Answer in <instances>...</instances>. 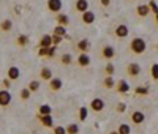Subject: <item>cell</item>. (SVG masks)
<instances>
[{"label": "cell", "instance_id": "1", "mask_svg": "<svg viewBox=\"0 0 158 134\" xmlns=\"http://www.w3.org/2000/svg\"><path fill=\"white\" fill-rule=\"evenodd\" d=\"M147 49V43H146V39L144 38H133L131 39V43H130V51L136 54V55H141V54H144Z\"/></svg>", "mask_w": 158, "mask_h": 134}, {"label": "cell", "instance_id": "2", "mask_svg": "<svg viewBox=\"0 0 158 134\" xmlns=\"http://www.w3.org/2000/svg\"><path fill=\"white\" fill-rule=\"evenodd\" d=\"M127 74L131 76V77H138L141 74V65L136 63V62H131L127 65Z\"/></svg>", "mask_w": 158, "mask_h": 134}, {"label": "cell", "instance_id": "3", "mask_svg": "<svg viewBox=\"0 0 158 134\" xmlns=\"http://www.w3.org/2000/svg\"><path fill=\"white\" fill-rule=\"evenodd\" d=\"M63 3H62V0H48V10L52 11V13H60Z\"/></svg>", "mask_w": 158, "mask_h": 134}, {"label": "cell", "instance_id": "4", "mask_svg": "<svg viewBox=\"0 0 158 134\" xmlns=\"http://www.w3.org/2000/svg\"><path fill=\"white\" fill-rule=\"evenodd\" d=\"M114 33H115L117 38H127L128 33H130V29H128V25H125V24H118L115 27V32Z\"/></svg>", "mask_w": 158, "mask_h": 134}, {"label": "cell", "instance_id": "5", "mask_svg": "<svg viewBox=\"0 0 158 134\" xmlns=\"http://www.w3.org/2000/svg\"><path fill=\"white\" fill-rule=\"evenodd\" d=\"M101 55H103V59H106V60H112L114 57H115V49L112 47V46H103V49H101Z\"/></svg>", "mask_w": 158, "mask_h": 134}, {"label": "cell", "instance_id": "6", "mask_svg": "<svg viewBox=\"0 0 158 134\" xmlns=\"http://www.w3.org/2000/svg\"><path fill=\"white\" fill-rule=\"evenodd\" d=\"M10 103H11V93L8 91V88L0 90V106H2V107H6Z\"/></svg>", "mask_w": 158, "mask_h": 134}, {"label": "cell", "instance_id": "7", "mask_svg": "<svg viewBox=\"0 0 158 134\" xmlns=\"http://www.w3.org/2000/svg\"><path fill=\"white\" fill-rule=\"evenodd\" d=\"M90 109L94 112H101L104 109V101L101 98H94L90 101Z\"/></svg>", "mask_w": 158, "mask_h": 134}, {"label": "cell", "instance_id": "8", "mask_svg": "<svg viewBox=\"0 0 158 134\" xmlns=\"http://www.w3.org/2000/svg\"><path fill=\"white\" fill-rule=\"evenodd\" d=\"M90 62H92V59H90V55H89L87 52H81V54H79V57H77V65L81 66V68H85V66H89Z\"/></svg>", "mask_w": 158, "mask_h": 134}, {"label": "cell", "instance_id": "9", "mask_svg": "<svg viewBox=\"0 0 158 134\" xmlns=\"http://www.w3.org/2000/svg\"><path fill=\"white\" fill-rule=\"evenodd\" d=\"M131 122H133L135 125H142L144 122H146V115H144V112H141V111H135L133 114H131Z\"/></svg>", "mask_w": 158, "mask_h": 134}, {"label": "cell", "instance_id": "10", "mask_svg": "<svg viewBox=\"0 0 158 134\" xmlns=\"http://www.w3.org/2000/svg\"><path fill=\"white\" fill-rule=\"evenodd\" d=\"M81 14H82V22H84L85 25H90V24L95 22V13H94V11L87 10V11L81 13Z\"/></svg>", "mask_w": 158, "mask_h": 134}, {"label": "cell", "instance_id": "11", "mask_svg": "<svg viewBox=\"0 0 158 134\" xmlns=\"http://www.w3.org/2000/svg\"><path fill=\"white\" fill-rule=\"evenodd\" d=\"M38 118H40V122H41L43 126H46V128H54V118H52L51 114H49V115H38Z\"/></svg>", "mask_w": 158, "mask_h": 134}, {"label": "cell", "instance_id": "12", "mask_svg": "<svg viewBox=\"0 0 158 134\" xmlns=\"http://www.w3.org/2000/svg\"><path fill=\"white\" fill-rule=\"evenodd\" d=\"M62 87H63L62 79H59V77H52V79L49 80V88H51L52 91H59Z\"/></svg>", "mask_w": 158, "mask_h": 134}, {"label": "cell", "instance_id": "13", "mask_svg": "<svg viewBox=\"0 0 158 134\" xmlns=\"http://www.w3.org/2000/svg\"><path fill=\"white\" fill-rule=\"evenodd\" d=\"M6 76H8V79H10V80H16V79H19L21 71H19L18 66H10L8 71H6Z\"/></svg>", "mask_w": 158, "mask_h": 134}, {"label": "cell", "instance_id": "14", "mask_svg": "<svg viewBox=\"0 0 158 134\" xmlns=\"http://www.w3.org/2000/svg\"><path fill=\"white\" fill-rule=\"evenodd\" d=\"M136 13H138V16H141V18H146L149 13H150V8H149V3L146 5V3H142V5H138L136 6Z\"/></svg>", "mask_w": 158, "mask_h": 134}, {"label": "cell", "instance_id": "15", "mask_svg": "<svg viewBox=\"0 0 158 134\" xmlns=\"http://www.w3.org/2000/svg\"><path fill=\"white\" fill-rule=\"evenodd\" d=\"M74 8H76L77 13H84V11L89 10V2H87V0H76Z\"/></svg>", "mask_w": 158, "mask_h": 134}, {"label": "cell", "instance_id": "16", "mask_svg": "<svg viewBox=\"0 0 158 134\" xmlns=\"http://www.w3.org/2000/svg\"><path fill=\"white\" fill-rule=\"evenodd\" d=\"M56 21H57L59 25H65V27H68V25H70V18H68L67 14H63V13H57Z\"/></svg>", "mask_w": 158, "mask_h": 134}, {"label": "cell", "instance_id": "17", "mask_svg": "<svg viewBox=\"0 0 158 134\" xmlns=\"http://www.w3.org/2000/svg\"><path fill=\"white\" fill-rule=\"evenodd\" d=\"M51 46H54L52 44V36L51 35H43L41 39H40V47H51Z\"/></svg>", "mask_w": 158, "mask_h": 134}, {"label": "cell", "instance_id": "18", "mask_svg": "<svg viewBox=\"0 0 158 134\" xmlns=\"http://www.w3.org/2000/svg\"><path fill=\"white\" fill-rule=\"evenodd\" d=\"M117 91L118 93H128L130 91V84L127 82V80H118L117 82Z\"/></svg>", "mask_w": 158, "mask_h": 134}, {"label": "cell", "instance_id": "19", "mask_svg": "<svg viewBox=\"0 0 158 134\" xmlns=\"http://www.w3.org/2000/svg\"><path fill=\"white\" fill-rule=\"evenodd\" d=\"M76 47L79 49V52H89V49H90V41H89V39H81V41H77Z\"/></svg>", "mask_w": 158, "mask_h": 134}, {"label": "cell", "instance_id": "20", "mask_svg": "<svg viewBox=\"0 0 158 134\" xmlns=\"http://www.w3.org/2000/svg\"><path fill=\"white\" fill-rule=\"evenodd\" d=\"M40 76H41L43 80H51V79H52V71H51V68L44 66V68L41 70V73H40Z\"/></svg>", "mask_w": 158, "mask_h": 134}, {"label": "cell", "instance_id": "21", "mask_svg": "<svg viewBox=\"0 0 158 134\" xmlns=\"http://www.w3.org/2000/svg\"><path fill=\"white\" fill-rule=\"evenodd\" d=\"M135 93H136V95H139V96H147V95H149V87H147V85H146V87L139 85V87L135 88Z\"/></svg>", "mask_w": 158, "mask_h": 134}, {"label": "cell", "instance_id": "22", "mask_svg": "<svg viewBox=\"0 0 158 134\" xmlns=\"http://www.w3.org/2000/svg\"><path fill=\"white\" fill-rule=\"evenodd\" d=\"M87 115H89V109L87 107H79V114H77V117H79V122H85L87 120Z\"/></svg>", "mask_w": 158, "mask_h": 134}, {"label": "cell", "instance_id": "23", "mask_svg": "<svg viewBox=\"0 0 158 134\" xmlns=\"http://www.w3.org/2000/svg\"><path fill=\"white\" fill-rule=\"evenodd\" d=\"M117 132L118 134H131V126L127 125V123H122V125H118Z\"/></svg>", "mask_w": 158, "mask_h": 134}, {"label": "cell", "instance_id": "24", "mask_svg": "<svg viewBox=\"0 0 158 134\" xmlns=\"http://www.w3.org/2000/svg\"><path fill=\"white\" fill-rule=\"evenodd\" d=\"M79 125L77 123H70L68 126H67V134H79Z\"/></svg>", "mask_w": 158, "mask_h": 134}, {"label": "cell", "instance_id": "25", "mask_svg": "<svg viewBox=\"0 0 158 134\" xmlns=\"http://www.w3.org/2000/svg\"><path fill=\"white\" fill-rule=\"evenodd\" d=\"M54 33L56 35H60V36H67V27H65V25H56V29H54Z\"/></svg>", "mask_w": 158, "mask_h": 134}, {"label": "cell", "instance_id": "26", "mask_svg": "<svg viewBox=\"0 0 158 134\" xmlns=\"http://www.w3.org/2000/svg\"><path fill=\"white\" fill-rule=\"evenodd\" d=\"M103 85H104V88H114L115 87V82H114L112 76H106V79L103 80Z\"/></svg>", "mask_w": 158, "mask_h": 134}, {"label": "cell", "instance_id": "27", "mask_svg": "<svg viewBox=\"0 0 158 134\" xmlns=\"http://www.w3.org/2000/svg\"><path fill=\"white\" fill-rule=\"evenodd\" d=\"M49 114H52V109H51L49 104H41L40 106V115H49Z\"/></svg>", "mask_w": 158, "mask_h": 134}, {"label": "cell", "instance_id": "28", "mask_svg": "<svg viewBox=\"0 0 158 134\" xmlns=\"http://www.w3.org/2000/svg\"><path fill=\"white\" fill-rule=\"evenodd\" d=\"M0 29H2L3 32H10V30L13 29V22H11L10 19H5L2 24H0Z\"/></svg>", "mask_w": 158, "mask_h": 134}, {"label": "cell", "instance_id": "29", "mask_svg": "<svg viewBox=\"0 0 158 134\" xmlns=\"http://www.w3.org/2000/svg\"><path fill=\"white\" fill-rule=\"evenodd\" d=\"M18 44H19L21 47L27 46V44H29V36H27V35H19V36H18Z\"/></svg>", "mask_w": 158, "mask_h": 134}, {"label": "cell", "instance_id": "30", "mask_svg": "<svg viewBox=\"0 0 158 134\" xmlns=\"http://www.w3.org/2000/svg\"><path fill=\"white\" fill-rule=\"evenodd\" d=\"M60 62L63 65H71L73 63V57H71V54H63V55L60 57Z\"/></svg>", "mask_w": 158, "mask_h": 134}, {"label": "cell", "instance_id": "31", "mask_svg": "<svg viewBox=\"0 0 158 134\" xmlns=\"http://www.w3.org/2000/svg\"><path fill=\"white\" fill-rule=\"evenodd\" d=\"M150 74H152L153 80H158V63H153L150 66Z\"/></svg>", "mask_w": 158, "mask_h": 134}, {"label": "cell", "instance_id": "32", "mask_svg": "<svg viewBox=\"0 0 158 134\" xmlns=\"http://www.w3.org/2000/svg\"><path fill=\"white\" fill-rule=\"evenodd\" d=\"M104 73H106V76H112V74L115 73V66H114L111 62H108L106 68H104Z\"/></svg>", "mask_w": 158, "mask_h": 134}, {"label": "cell", "instance_id": "33", "mask_svg": "<svg viewBox=\"0 0 158 134\" xmlns=\"http://www.w3.org/2000/svg\"><path fill=\"white\" fill-rule=\"evenodd\" d=\"M40 85H41V84H40V80H32V82L29 84V90L33 93V91H38L40 90Z\"/></svg>", "mask_w": 158, "mask_h": 134}, {"label": "cell", "instance_id": "34", "mask_svg": "<svg viewBox=\"0 0 158 134\" xmlns=\"http://www.w3.org/2000/svg\"><path fill=\"white\" fill-rule=\"evenodd\" d=\"M30 96H32V91L29 90V87H27V88H22V90H21V98H22L24 101H27V99H29Z\"/></svg>", "mask_w": 158, "mask_h": 134}, {"label": "cell", "instance_id": "35", "mask_svg": "<svg viewBox=\"0 0 158 134\" xmlns=\"http://www.w3.org/2000/svg\"><path fill=\"white\" fill-rule=\"evenodd\" d=\"M62 39H63V36H60V35H52V44L54 46H59L60 43H62Z\"/></svg>", "mask_w": 158, "mask_h": 134}, {"label": "cell", "instance_id": "36", "mask_svg": "<svg viewBox=\"0 0 158 134\" xmlns=\"http://www.w3.org/2000/svg\"><path fill=\"white\" fill-rule=\"evenodd\" d=\"M115 111H117L118 114H123V112L127 111V104H125V103H118V104L115 106Z\"/></svg>", "mask_w": 158, "mask_h": 134}, {"label": "cell", "instance_id": "37", "mask_svg": "<svg viewBox=\"0 0 158 134\" xmlns=\"http://www.w3.org/2000/svg\"><path fill=\"white\" fill-rule=\"evenodd\" d=\"M56 52H57V46H51L49 49H48V59H52V57H54L56 55Z\"/></svg>", "mask_w": 158, "mask_h": 134}, {"label": "cell", "instance_id": "38", "mask_svg": "<svg viewBox=\"0 0 158 134\" xmlns=\"http://www.w3.org/2000/svg\"><path fill=\"white\" fill-rule=\"evenodd\" d=\"M149 8H150V11L155 13V14L158 13V3L155 2V0H150V2H149Z\"/></svg>", "mask_w": 158, "mask_h": 134}, {"label": "cell", "instance_id": "39", "mask_svg": "<svg viewBox=\"0 0 158 134\" xmlns=\"http://www.w3.org/2000/svg\"><path fill=\"white\" fill-rule=\"evenodd\" d=\"M54 134H67V128L65 126H54Z\"/></svg>", "mask_w": 158, "mask_h": 134}, {"label": "cell", "instance_id": "40", "mask_svg": "<svg viewBox=\"0 0 158 134\" xmlns=\"http://www.w3.org/2000/svg\"><path fill=\"white\" fill-rule=\"evenodd\" d=\"M48 49H49V47H48ZM48 49H46V47H40V49H38V55H40V57H46V55H48Z\"/></svg>", "mask_w": 158, "mask_h": 134}, {"label": "cell", "instance_id": "41", "mask_svg": "<svg viewBox=\"0 0 158 134\" xmlns=\"http://www.w3.org/2000/svg\"><path fill=\"white\" fill-rule=\"evenodd\" d=\"M100 2H101L103 6H109L111 5V0H100Z\"/></svg>", "mask_w": 158, "mask_h": 134}, {"label": "cell", "instance_id": "42", "mask_svg": "<svg viewBox=\"0 0 158 134\" xmlns=\"http://www.w3.org/2000/svg\"><path fill=\"white\" fill-rule=\"evenodd\" d=\"M3 85H5V88H10V85H11L10 79H3Z\"/></svg>", "mask_w": 158, "mask_h": 134}, {"label": "cell", "instance_id": "43", "mask_svg": "<svg viewBox=\"0 0 158 134\" xmlns=\"http://www.w3.org/2000/svg\"><path fill=\"white\" fill-rule=\"evenodd\" d=\"M155 19H156V24H158V13H156V14H155Z\"/></svg>", "mask_w": 158, "mask_h": 134}, {"label": "cell", "instance_id": "44", "mask_svg": "<svg viewBox=\"0 0 158 134\" xmlns=\"http://www.w3.org/2000/svg\"><path fill=\"white\" fill-rule=\"evenodd\" d=\"M109 134H118V132H117V131H111Z\"/></svg>", "mask_w": 158, "mask_h": 134}, {"label": "cell", "instance_id": "45", "mask_svg": "<svg viewBox=\"0 0 158 134\" xmlns=\"http://www.w3.org/2000/svg\"><path fill=\"white\" fill-rule=\"evenodd\" d=\"M156 49H158V43H156Z\"/></svg>", "mask_w": 158, "mask_h": 134}]
</instances>
